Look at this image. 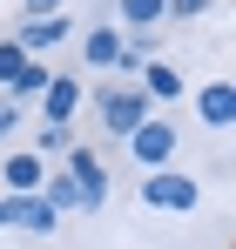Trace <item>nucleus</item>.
<instances>
[{
	"mask_svg": "<svg viewBox=\"0 0 236 249\" xmlns=\"http://www.w3.org/2000/svg\"><path fill=\"white\" fill-rule=\"evenodd\" d=\"M95 115H101V128L108 135H128V128L149 122V94H142V81H115L95 94Z\"/></svg>",
	"mask_w": 236,
	"mask_h": 249,
	"instance_id": "f257e3e1",
	"label": "nucleus"
},
{
	"mask_svg": "<svg viewBox=\"0 0 236 249\" xmlns=\"http://www.w3.org/2000/svg\"><path fill=\"white\" fill-rule=\"evenodd\" d=\"M68 182H75V196H81V215H95V209L108 202V168H101L95 148H81V142H68Z\"/></svg>",
	"mask_w": 236,
	"mask_h": 249,
	"instance_id": "f03ea898",
	"label": "nucleus"
},
{
	"mask_svg": "<svg viewBox=\"0 0 236 249\" xmlns=\"http://www.w3.org/2000/svg\"><path fill=\"white\" fill-rule=\"evenodd\" d=\"M142 202H149V209H176V215H189V209L202 202V189L162 162V168H149V182H142Z\"/></svg>",
	"mask_w": 236,
	"mask_h": 249,
	"instance_id": "7ed1b4c3",
	"label": "nucleus"
},
{
	"mask_svg": "<svg viewBox=\"0 0 236 249\" xmlns=\"http://www.w3.org/2000/svg\"><path fill=\"white\" fill-rule=\"evenodd\" d=\"M121 142H128V155H135V162H142V168H162V162H169V155H176V142H182V135H176V128H169V122H156V115H149V122H142V128H128Z\"/></svg>",
	"mask_w": 236,
	"mask_h": 249,
	"instance_id": "20e7f679",
	"label": "nucleus"
},
{
	"mask_svg": "<svg viewBox=\"0 0 236 249\" xmlns=\"http://www.w3.org/2000/svg\"><path fill=\"white\" fill-rule=\"evenodd\" d=\"M68 34H75V20L54 7V14H40V20H20V34H14V41H20V54H47V47H61Z\"/></svg>",
	"mask_w": 236,
	"mask_h": 249,
	"instance_id": "39448f33",
	"label": "nucleus"
},
{
	"mask_svg": "<svg viewBox=\"0 0 236 249\" xmlns=\"http://www.w3.org/2000/svg\"><path fill=\"white\" fill-rule=\"evenodd\" d=\"M34 101H40V122H75V108H81V81H75V74H47V88H40Z\"/></svg>",
	"mask_w": 236,
	"mask_h": 249,
	"instance_id": "423d86ee",
	"label": "nucleus"
},
{
	"mask_svg": "<svg viewBox=\"0 0 236 249\" xmlns=\"http://www.w3.org/2000/svg\"><path fill=\"white\" fill-rule=\"evenodd\" d=\"M40 175H47V162H40L34 148H14V155L0 162V189H7V196H34Z\"/></svg>",
	"mask_w": 236,
	"mask_h": 249,
	"instance_id": "0eeeda50",
	"label": "nucleus"
},
{
	"mask_svg": "<svg viewBox=\"0 0 236 249\" xmlns=\"http://www.w3.org/2000/svg\"><path fill=\"white\" fill-rule=\"evenodd\" d=\"M14 229H27V236L40 243V236H54V229H61V215L40 202V189H34V196H20V202H14Z\"/></svg>",
	"mask_w": 236,
	"mask_h": 249,
	"instance_id": "6e6552de",
	"label": "nucleus"
},
{
	"mask_svg": "<svg viewBox=\"0 0 236 249\" xmlns=\"http://www.w3.org/2000/svg\"><path fill=\"white\" fill-rule=\"evenodd\" d=\"M47 74H54V68H47V61H40V54H27V68H20V74H14V81L0 88V94H7V101H20V108H27V101H34L40 88H47Z\"/></svg>",
	"mask_w": 236,
	"mask_h": 249,
	"instance_id": "1a4fd4ad",
	"label": "nucleus"
},
{
	"mask_svg": "<svg viewBox=\"0 0 236 249\" xmlns=\"http://www.w3.org/2000/svg\"><path fill=\"white\" fill-rule=\"evenodd\" d=\"M196 115H202L209 128H230V115H236V94H230V81H209V88H202V94H196Z\"/></svg>",
	"mask_w": 236,
	"mask_h": 249,
	"instance_id": "9d476101",
	"label": "nucleus"
},
{
	"mask_svg": "<svg viewBox=\"0 0 236 249\" xmlns=\"http://www.w3.org/2000/svg\"><path fill=\"white\" fill-rule=\"evenodd\" d=\"M135 81H142V94H149V101H176V94L189 88L182 74H176V68H169V61H149V68H142Z\"/></svg>",
	"mask_w": 236,
	"mask_h": 249,
	"instance_id": "9b49d317",
	"label": "nucleus"
},
{
	"mask_svg": "<svg viewBox=\"0 0 236 249\" xmlns=\"http://www.w3.org/2000/svg\"><path fill=\"white\" fill-rule=\"evenodd\" d=\"M115 47H121V34H115V27H95V34H88V41H81V61H88V68H101V74H108V61H115Z\"/></svg>",
	"mask_w": 236,
	"mask_h": 249,
	"instance_id": "f8f14e48",
	"label": "nucleus"
},
{
	"mask_svg": "<svg viewBox=\"0 0 236 249\" xmlns=\"http://www.w3.org/2000/svg\"><path fill=\"white\" fill-rule=\"evenodd\" d=\"M68 142H75V122H40L34 155H40V162H47V155H68Z\"/></svg>",
	"mask_w": 236,
	"mask_h": 249,
	"instance_id": "ddd939ff",
	"label": "nucleus"
},
{
	"mask_svg": "<svg viewBox=\"0 0 236 249\" xmlns=\"http://www.w3.org/2000/svg\"><path fill=\"white\" fill-rule=\"evenodd\" d=\"M115 14L128 20V27H156V20H162V0H115Z\"/></svg>",
	"mask_w": 236,
	"mask_h": 249,
	"instance_id": "4468645a",
	"label": "nucleus"
},
{
	"mask_svg": "<svg viewBox=\"0 0 236 249\" xmlns=\"http://www.w3.org/2000/svg\"><path fill=\"white\" fill-rule=\"evenodd\" d=\"M20 68H27V54H20V41H0V88L14 81Z\"/></svg>",
	"mask_w": 236,
	"mask_h": 249,
	"instance_id": "2eb2a0df",
	"label": "nucleus"
},
{
	"mask_svg": "<svg viewBox=\"0 0 236 249\" xmlns=\"http://www.w3.org/2000/svg\"><path fill=\"white\" fill-rule=\"evenodd\" d=\"M209 14V0H162V20H196Z\"/></svg>",
	"mask_w": 236,
	"mask_h": 249,
	"instance_id": "dca6fc26",
	"label": "nucleus"
},
{
	"mask_svg": "<svg viewBox=\"0 0 236 249\" xmlns=\"http://www.w3.org/2000/svg\"><path fill=\"white\" fill-rule=\"evenodd\" d=\"M14 128H20V101H7V94H0V135H14Z\"/></svg>",
	"mask_w": 236,
	"mask_h": 249,
	"instance_id": "f3484780",
	"label": "nucleus"
},
{
	"mask_svg": "<svg viewBox=\"0 0 236 249\" xmlns=\"http://www.w3.org/2000/svg\"><path fill=\"white\" fill-rule=\"evenodd\" d=\"M61 0H20V20H40V14H54Z\"/></svg>",
	"mask_w": 236,
	"mask_h": 249,
	"instance_id": "a211bd4d",
	"label": "nucleus"
},
{
	"mask_svg": "<svg viewBox=\"0 0 236 249\" xmlns=\"http://www.w3.org/2000/svg\"><path fill=\"white\" fill-rule=\"evenodd\" d=\"M14 202H20V196H7V189H0V229H14Z\"/></svg>",
	"mask_w": 236,
	"mask_h": 249,
	"instance_id": "6ab92c4d",
	"label": "nucleus"
}]
</instances>
